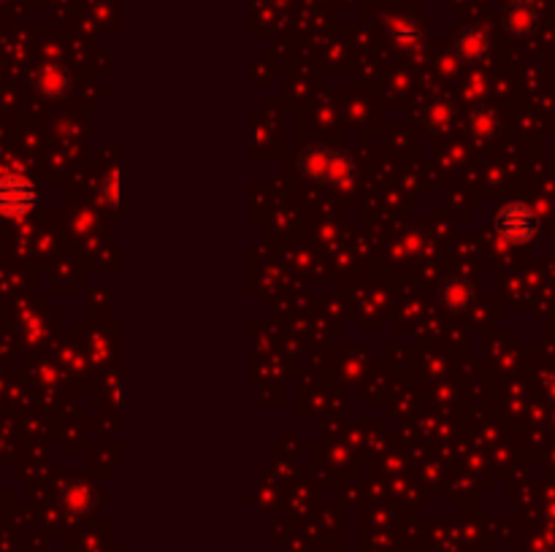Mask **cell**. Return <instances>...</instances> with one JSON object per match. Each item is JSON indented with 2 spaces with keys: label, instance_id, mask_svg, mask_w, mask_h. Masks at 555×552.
<instances>
[{
  "label": "cell",
  "instance_id": "obj_11",
  "mask_svg": "<svg viewBox=\"0 0 555 552\" xmlns=\"http://www.w3.org/2000/svg\"><path fill=\"white\" fill-rule=\"evenodd\" d=\"M120 174L115 171V174H111L106 182H103V187H100V198L103 200H108V203H117L120 200Z\"/></svg>",
  "mask_w": 555,
  "mask_h": 552
},
{
  "label": "cell",
  "instance_id": "obj_12",
  "mask_svg": "<svg viewBox=\"0 0 555 552\" xmlns=\"http://www.w3.org/2000/svg\"><path fill=\"white\" fill-rule=\"evenodd\" d=\"M393 36H396L398 44H414V41L420 38V28L412 25V22H406V25H401V28H393Z\"/></svg>",
  "mask_w": 555,
  "mask_h": 552
},
{
  "label": "cell",
  "instance_id": "obj_8",
  "mask_svg": "<svg viewBox=\"0 0 555 552\" xmlns=\"http://www.w3.org/2000/svg\"><path fill=\"white\" fill-rule=\"evenodd\" d=\"M496 133H499V117L493 112H488V108H477L469 120V136L477 141H488Z\"/></svg>",
  "mask_w": 555,
  "mask_h": 552
},
{
  "label": "cell",
  "instance_id": "obj_7",
  "mask_svg": "<svg viewBox=\"0 0 555 552\" xmlns=\"http://www.w3.org/2000/svg\"><path fill=\"white\" fill-rule=\"evenodd\" d=\"M328 157L330 152L325 147H309L303 149L301 155V174L312 182H320L325 179V171H328Z\"/></svg>",
  "mask_w": 555,
  "mask_h": 552
},
{
  "label": "cell",
  "instance_id": "obj_3",
  "mask_svg": "<svg viewBox=\"0 0 555 552\" xmlns=\"http://www.w3.org/2000/svg\"><path fill=\"white\" fill-rule=\"evenodd\" d=\"M491 52V38L480 28H464L456 36V57L461 63H482Z\"/></svg>",
  "mask_w": 555,
  "mask_h": 552
},
{
  "label": "cell",
  "instance_id": "obj_2",
  "mask_svg": "<svg viewBox=\"0 0 555 552\" xmlns=\"http://www.w3.org/2000/svg\"><path fill=\"white\" fill-rule=\"evenodd\" d=\"M496 231L509 244H525L539 234V217L525 203H507L496 214Z\"/></svg>",
  "mask_w": 555,
  "mask_h": 552
},
{
  "label": "cell",
  "instance_id": "obj_1",
  "mask_svg": "<svg viewBox=\"0 0 555 552\" xmlns=\"http://www.w3.org/2000/svg\"><path fill=\"white\" fill-rule=\"evenodd\" d=\"M36 203H38V190L28 176L22 174L0 176V217L22 219L36 208Z\"/></svg>",
  "mask_w": 555,
  "mask_h": 552
},
{
  "label": "cell",
  "instance_id": "obj_10",
  "mask_svg": "<svg viewBox=\"0 0 555 552\" xmlns=\"http://www.w3.org/2000/svg\"><path fill=\"white\" fill-rule=\"evenodd\" d=\"M425 117H428V123H431V125H444V123H450V117H453V108H450V106H444L441 100H436V103H431V106H428Z\"/></svg>",
  "mask_w": 555,
  "mask_h": 552
},
{
  "label": "cell",
  "instance_id": "obj_6",
  "mask_svg": "<svg viewBox=\"0 0 555 552\" xmlns=\"http://www.w3.org/2000/svg\"><path fill=\"white\" fill-rule=\"evenodd\" d=\"M325 182L337 184V187H350L355 182V163L350 160V155L345 152H330L328 157V171H325Z\"/></svg>",
  "mask_w": 555,
  "mask_h": 552
},
{
  "label": "cell",
  "instance_id": "obj_13",
  "mask_svg": "<svg viewBox=\"0 0 555 552\" xmlns=\"http://www.w3.org/2000/svg\"><path fill=\"white\" fill-rule=\"evenodd\" d=\"M509 4H534V0H509Z\"/></svg>",
  "mask_w": 555,
  "mask_h": 552
},
{
  "label": "cell",
  "instance_id": "obj_5",
  "mask_svg": "<svg viewBox=\"0 0 555 552\" xmlns=\"http://www.w3.org/2000/svg\"><path fill=\"white\" fill-rule=\"evenodd\" d=\"M33 84H36V89H38L44 98H63V95L68 92V87H71V73H68L63 65L49 63V65H41V68L36 71Z\"/></svg>",
  "mask_w": 555,
  "mask_h": 552
},
{
  "label": "cell",
  "instance_id": "obj_4",
  "mask_svg": "<svg viewBox=\"0 0 555 552\" xmlns=\"http://www.w3.org/2000/svg\"><path fill=\"white\" fill-rule=\"evenodd\" d=\"M504 28L509 36L515 38H525L531 33H536L539 28V14L531 4H509L504 12Z\"/></svg>",
  "mask_w": 555,
  "mask_h": 552
},
{
  "label": "cell",
  "instance_id": "obj_9",
  "mask_svg": "<svg viewBox=\"0 0 555 552\" xmlns=\"http://www.w3.org/2000/svg\"><path fill=\"white\" fill-rule=\"evenodd\" d=\"M441 298H444V303H448L450 309H464V306L472 303V287L464 279H453V282L444 284Z\"/></svg>",
  "mask_w": 555,
  "mask_h": 552
}]
</instances>
